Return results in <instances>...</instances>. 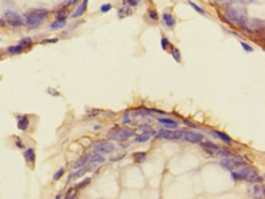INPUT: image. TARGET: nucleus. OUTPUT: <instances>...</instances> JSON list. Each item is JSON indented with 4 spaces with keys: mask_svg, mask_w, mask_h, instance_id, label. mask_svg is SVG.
<instances>
[{
    "mask_svg": "<svg viewBox=\"0 0 265 199\" xmlns=\"http://www.w3.org/2000/svg\"><path fill=\"white\" fill-rule=\"evenodd\" d=\"M231 175H232V179L235 181L236 179H245V181L252 182V183H259L263 181V177L259 176L257 170H254L250 166H247L245 164L241 165L236 170L231 171Z\"/></svg>",
    "mask_w": 265,
    "mask_h": 199,
    "instance_id": "1",
    "label": "nucleus"
},
{
    "mask_svg": "<svg viewBox=\"0 0 265 199\" xmlns=\"http://www.w3.org/2000/svg\"><path fill=\"white\" fill-rule=\"evenodd\" d=\"M48 14L49 12L45 9H34L26 15V24H28L29 28H37L48 17Z\"/></svg>",
    "mask_w": 265,
    "mask_h": 199,
    "instance_id": "2",
    "label": "nucleus"
},
{
    "mask_svg": "<svg viewBox=\"0 0 265 199\" xmlns=\"http://www.w3.org/2000/svg\"><path fill=\"white\" fill-rule=\"evenodd\" d=\"M199 144H201V148L208 154V157H230L231 155L228 150L219 148L216 144L211 142H204V143L199 142Z\"/></svg>",
    "mask_w": 265,
    "mask_h": 199,
    "instance_id": "3",
    "label": "nucleus"
},
{
    "mask_svg": "<svg viewBox=\"0 0 265 199\" xmlns=\"http://www.w3.org/2000/svg\"><path fill=\"white\" fill-rule=\"evenodd\" d=\"M226 19L230 21L231 23H235V24H237V26H240V27H242V28H245V12H241L240 10H237V9H230V10H227L226 11Z\"/></svg>",
    "mask_w": 265,
    "mask_h": 199,
    "instance_id": "4",
    "label": "nucleus"
},
{
    "mask_svg": "<svg viewBox=\"0 0 265 199\" xmlns=\"http://www.w3.org/2000/svg\"><path fill=\"white\" fill-rule=\"evenodd\" d=\"M243 164H245V159L242 157H230V158H226L220 161V165L225 169H227L228 171H233Z\"/></svg>",
    "mask_w": 265,
    "mask_h": 199,
    "instance_id": "5",
    "label": "nucleus"
},
{
    "mask_svg": "<svg viewBox=\"0 0 265 199\" xmlns=\"http://www.w3.org/2000/svg\"><path fill=\"white\" fill-rule=\"evenodd\" d=\"M4 21L12 27H21V26L26 24V21L23 20L19 14H16L14 11H6L4 15Z\"/></svg>",
    "mask_w": 265,
    "mask_h": 199,
    "instance_id": "6",
    "label": "nucleus"
},
{
    "mask_svg": "<svg viewBox=\"0 0 265 199\" xmlns=\"http://www.w3.org/2000/svg\"><path fill=\"white\" fill-rule=\"evenodd\" d=\"M184 130L182 131H177V132H172L171 130H161L159 133H158V137L160 138H165V139H177V138H181L183 136Z\"/></svg>",
    "mask_w": 265,
    "mask_h": 199,
    "instance_id": "7",
    "label": "nucleus"
},
{
    "mask_svg": "<svg viewBox=\"0 0 265 199\" xmlns=\"http://www.w3.org/2000/svg\"><path fill=\"white\" fill-rule=\"evenodd\" d=\"M114 149H115V147H114L113 143H98L95 145V152L99 153V154H102V155L113 153Z\"/></svg>",
    "mask_w": 265,
    "mask_h": 199,
    "instance_id": "8",
    "label": "nucleus"
},
{
    "mask_svg": "<svg viewBox=\"0 0 265 199\" xmlns=\"http://www.w3.org/2000/svg\"><path fill=\"white\" fill-rule=\"evenodd\" d=\"M182 137H183L187 142H189V143H199L201 140L203 139V136H202V135L194 133V132H189V131H184Z\"/></svg>",
    "mask_w": 265,
    "mask_h": 199,
    "instance_id": "9",
    "label": "nucleus"
},
{
    "mask_svg": "<svg viewBox=\"0 0 265 199\" xmlns=\"http://www.w3.org/2000/svg\"><path fill=\"white\" fill-rule=\"evenodd\" d=\"M158 121L163 125V127L165 130H177L179 128V123L176 121L171 119H161V117H158Z\"/></svg>",
    "mask_w": 265,
    "mask_h": 199,
    "instance_id": "10",
    "label": "nucleus"
},
{
    "mask_svg": "<svg viewBox=\"0 0 265 199\" xmlns=\"http://www.w3.org/2000/svg\"><path fill=\"white\" fill-rule=\"evenodd\" d=\"M133 135H135V133H133V131H132V130H128V128H121V130H119V131H117L116 137H117L119 139L126 140V139H128V138H131Z\"/></svg>",
    "mask_w": 265,
    "mask_h": 199,
    "instance_id": "11",
    "label": "nucleus"
},
{
    "mask_svg": "<svg viewBox=\"0 0 265 199\" xmlns=\"http://www.w3.org/2000/svg\"><path fill=\"white\" fill-rule=\"evenodd\" d=\"M163 21H164V23H165V26L169 27V28H172V27H175V24H176L175 17H174L171 14H169V12H164L163 14Z\"/></svg>",
    "mask_w": 265,
    "mask_h": 199,
    "instance_id": "12",
    "label": "nucleus"
},
{
    "mask_svg": "<svg viewBox=\"0 0 265 199\" xmlns=\"http://www.w3.org/2000/svg\"><path fill=\"white\" fill-rule=\"evenodd\" d=\"M92 170H93V167L88 166V164H87V165H84V166L80 167V169H78V171L73 172V174L71 175V179H78V177H81V176H83L84 174H87L88 171H92Z\"/></svg>",
    "mask_w": 265,
    "mask_h": 199,
    "instance_id": "13",
    "label": "nucleus"
},
{
    "mask_svg": "<svg viewBox=\"0 0 265 199\" xmlns=\"http://www.w3.org/2000/svg\"><path fill=\"white\" fill-rule=\"evenodd\" d=\"M17 127L20 128V130H27V127L29 126V121L27 119V116L26 115H20V116H17Z\"/></svg>",
    "mask_w": 265,
    "mask_h": 199,
    "instance_id": "14",
    "label": "nucleus"
},
{
    "mask_svg": "<svg viewBox=\"0 0 265 199\" xmlns=\"http://www.w3.org/2000/svg\"><path fill=\"white\" fill-rule=\"evenodd\" d=\"M88 158H89V162H93V164H103L105 161L104 157H103L102 154H99V153L89 154Z\"/></svg>",
    "mask_w": 265,
    "mask_h": 199,
    "instance_id": "15",
    "label": "nucleus"
},
{
    "mask_svg": "<svg viewBox=\"0 0 265 199\" xmlns=\"http://www.w3.org/2000/svg\"><path fill=\"white\" fill-rule=\"evenodd\" d=\"M24 159L27 160V162H29V164H34V161H36V154H34V150L32 149V148H28L26 152H24Z\"/></svg>",
    "mask_w": 265,
    "mask_h": 199,
    "instance_id": "16",
    "label": "nucleus"
},
{
    "mask_svg": "<svg viewBox=\"0 0 265 199\" xmlns=\"http://www.w3.org/2000/svg\"><path fill=\"white\" fill-rule=\"evenodd\" d=\"M211 133L213 135H215V137H218V138H220L221 140H224L225 143H231V138L227 136V135H225L223 132H220V131H211Z\"/></svg>",
    "mask_w": 265,
    "mask_h": 199,
    "instance_id": "17",
    "label": "nucleus"
},
{
    "mask_svg": "<svg viewBox=\"0 0 265 199\" xmlns=\"http://www.w3.org/2000/svg\"><path fill=\"white\" fill-rule=\"evenodd\" d=\"M66 24V20H56L55 22H53L50 24V29H60V28H64Z\"/></svg>",
    "mask_w": 265,
    "mask_h": 199,
    "instance_id": "18",
    "label": "nucleus"
},
{
    "mask_svg": "<svg viewBox=\"0 0 265 199\" xmlns=\"http://www.w3.org/2000/svg\"><path fill=\"white\" fill-rule=\"evenodd\" d=\"M87 164H89V158H88V155L84 157V158H82V159H80L78 161H76V162L72 165V167H73V169H80V167L87 165Z\"/></svg>",
    "mask_w": 265,
    "mask_h": 199,
    "instance_id": "19",
    "label": "nucleus"
},
{
    "mask_svg": "<svg viewBox=\"0 0 265 199\" xmlns=\"http://www.w3.org/2000/svg\"><path fill=\"white\" fill-rule=\"evenodd\" d=\"M170 53H171V56L175 59L176 62H181V53H180V50L177 49V48H175V46H171V50H170Z\"/></svg>",
    "mask_w": 265,
    "mask_h": 199,
    "instance_id": "20",
    "label": "nucleus"
},
{
    "mask_svg": "<svg viewBox=\"0 0 265 199\" xmlns=\"http://www.w3.org/2000/svg\"><path fill=\"white\" fill-rule=\"evenodd\" d=\"M131 14H132V9H130V7H127V6H123V7H121V9L117 11V15H119L120 19H123L125 16H128V15H131Z\"/></svg>",
    "mask_w": 265,
    "mask_h": 199,
    "instance_id": "21",
    "label": "nucleus"
},
{
    "mask_svg": "<svg viewBox=\"0 0 265 199\" xmlns=\"http://www.w3.org/2000/svg\"><path fill=\"white\" fill-rule=\"evenodd\" d=\"M86 11H87V9H86V7H83L82 5H80V6H78V7H77V9L75 10V12H73V14L71 15V17H72V19H77V17H81V16H83V14H84Z\"/></svg>",
    "mask_w": 265,
    "mask_h": 199,
    "instance_id": "22",
    "label": "nucleus"
},
{
    "mask_svg": "<svg viewBox=\"0 0 265 199\" xmlns=\"http://www.w3.org/2000/svg\"><path fill=\"white\" fill-rule=\"evenodd\" d=\"M253 191H254V196H255L257 198H258L259 196H260V198H263V197H264V186H263V184L254 186Z\"/></svg>",
    "mask_w": 265,
    "mask_h": 199,
    "instance_id": "23",
    "label": "nucleus"
},
{
    "mask_svg": "<svg viewBox=\"0 0 265 199\" xmlns=\"http://www.w3.org/2000/svg\"><path fill=\"white\" fill-rule=\"evenodd\" d=\"M22 48H23V46H21L20 44H19V45H15V46H9V48H7V51H9L10 54H20L21 51H22Z\"/></svg>",
    "mask_w": 265,
    "mask_h": 199,
    "instance_id": "24",
    "label": "nucleus"
},
{
    "mask_svg": "<svg viewBox=\"0 0 265 199\" xmlns=\"http://www.w3.org/2000/svg\"><path fill=\"white\" fill-rule=\"evenodd\" d=\"M148 19L150 21L157 22V21H159V15H158V12L155 10H149L148 11Z\"/></svg>",
    "mask_w": 265,
    "mask_h": 199,
    "instance_id": "25",
    "label": "nucleus"
},
{
    "mask_svg": "<svg viewBox=\"0 0 265 199\" xmlns=\"http://www.w3.org/2000/svg\"><path fill=\"white\" fill-rule=\"evenodd\" d=\"M188 5H189L191 7H193V9H194V10L197 11V12H199L201 15H205V11H204V10L202 9V7H201V6H198V5L196 4V2H193V1L188 0Z\"/></svg>",
    "mask_w": 265,
    "mask_h": 199,
    "instance_id": "26",
    "label": "nucleus"
},
{
    "mask_svg": "<svg viewBox=\"0 0 265 199\" xmlns=\"http://www.w3.org/2000/svg\"><path fill=\"white\" fill-rule=\"evenodd\" d=\"M149 138H150V136H148V135H145V133H142V135H139V136H136L135 140L138 142V143H145V142L149 140Z\"/></svg>",
    "mask_w": 265,
    "mask_h": 199,
    "instance_id": "27",
    "label": "nucleus"
},
{
    "mask_svg": "<svg viewBox=\"0 0 265 199\" xmlns=\"http://www.w3.org/2000/svg\"><path fill=\"white\" fill-rule=\"evenodd\" d=\"M252 26H253V28H255V29L259 28V27L262 28V27L264 26V21L259 20V19H253V20H252Z\"/></svg>",
    "mask_w": 265,
    "mask_h": 199,
    "instance_id": "28",
    "label": "nucleus"
},
{
    "mask_svg": "<svg viewBox=\"0 0 265 199\" xmlns=\"http://www.w3.org/2000/svg\"><path fill=\"white\" fill-rule=\"evenodd\" d=\"M133 158L136 159L137 162H143V161L145 160V158H147V154H145V153H136V154L133 155Z\"/></svg>",
    "mask_w": 265,
    "mask_h": 199,
    "instance_id": "29",
    "label": "nucleus"
},
{
    "mask_svg": "<svg viewBox=\"0 0 265 199\" xmlns=\"http://www.w3.org/2000/svg\"><path fill=\"white\" fill-rule=\"evenodd\" d=\"M66 15H67L66 10H60V11L56 14V19H58V20H66Z\"/></svg>",
    "mask_w": 265,
    "mask_h": 199,
    "instance_id": "30",
    "label": "nucleus"
},
{
    "mask_svg": "<svg viewBox=\"0 0 265 199\" xmlns=\"http://www.w3.org/2000/svg\"><path fill=\"white\" fill-rule=\"evenodd\" d=\"M31 44H32V39H31V38H24V39H22L20 42L21 46H28V45H31Z\"/></svg>",
    "mask_w": 265,
    "mask_h": 199,
    "instance_id": "31",
    "label": "nucleus"
},
{
    "mask_svg": "<svg viewBox=\"0 0 265 199\" xmlns=\"http://www.w3.org/2000/svg\"><path fill=\"white\" fill-rule=\"evenodd\" d=\"M110 9H111V4H104L100 6V12H108V11H110Z\"/></svg>",
    "mask_w": 265,
    "mask_h": 199,
    "instance_id": "32",
    "label": "nucleus"
},
{
    "mask_svg": "<svg viewBox=\"0 0 265 199\" xmlns=\"http://www.w3.org/2000/svg\"><path fill=\"white\" fill-rule=\"evenodd\" d=\"M160 44H161V48H163L164 50H166V49H167V46H169V40H167V38L163 37L161 40H160Z\"/></svg>",
    "mask_w": 265,
    "mask_h": 199,
    "instance_id": "33",
    "label": "nucleus"
},
{
    "mask_svg": "<svg viewBox=\"0 0 265 199\" xmlns=\"http://www.w3.org/2000/svg\"><path fill=\"white\" fill-rule=\"evenodd\" d=\"M64 172H65V169H64V167H61V169H60V170H59V171H58V172L54 175V179L56 181V179H61L62 175H64Z\"/></svg>",
    "mask_w": 265,
    "mask_h": 199,
    "instance_id": "34",
    "label": "nucleus"
},
{
    "mask_svg": "<svg viewBox=\"0 0 265 199\" xmlns=\"http://www.w3.org/2000/svg\"><path fill=\"white\" fill-rule=\"evenodd\" d=\"M91 182V179H86L84 181H82V182H80L78 184H76V188H81V187H84L87 183H89Z\"/></svg>",
    "mask_w": 265,
    "mask_h": 199,
    "instance_id": "35",
    "label": "nucleus"
},
{
    "mask_svg": "<svg viewBox=\"0 0 265 199\" xmlns=\"http://www.w3.org/2000/svg\"><path fill=\"white\" fill-rule=\"evenodd\" d=\"M241 45L243 46V49H245V51H249V53H250V51H253V48H252L250 45H248V44H245V42H241Z\"/></svg>",
    "mask_w": 265,
    "mask_h": 199,
    "instance_id": "36",
    "label": "nucleus"
},
{
    "mask_svg": "<svg viewBox=\"0 0 265 199\" xmlns=\"http://www.w3.org/2000/svg\"><path fill=\"white\" fill-rule=\"evenodd\" d=\"M141 1H142V0H127L126 2H128L131 6H136V5H138Z\"/></svg>",
    "mask_w": 265,
    "mask_h": 199,
    "instance_id": "37",
    "label": "nucleus"
},
{
    "mask_svg": "<svg viewBox=\"0 0 265 199\" xmlns=\"http://www.w3.org/2000/svg\"><path fill=\"white\" fill-rule=\"evenodd\" d=\"M16 145H17L19 148H23V147H24V145H23V143H22V142H21V140L19 139V138L16 139Z\"/></svg>",
    "mask_w": 265,
    "mask_h": 199,
    "instance_id": "38",
    "label": "nucleus"
},
{
    "mask_svg": "<svg viewBox=\"0 0 265 199\" xmlns=\"http://www.w3.org/2000/svg\"><path fill=\"white\" fill-rule=\"evenodd\" d=\"M123 122H125V123H127V122H130V117H128V115H127V114H126V115L123 116Z\"/></svg>",
    "mask_w": 265,
    "mask_h": 199,
    "instance_id": "39",
    "label": "nucleus"
},
{
    "mask_svg": "<svg viewBox=\"0 0 265 199\" xmlns=\"http://www.w3.org/2000/svg\"><path fill=\"white\" fill-rule=\"evenodd\" d=\"M58 42V39H48V40H45L44 43H56Z\"/></svg>",
    "mask_w": 265,
    "mask_h": 199,
    "instance_id": "40",
    "label": "nucleus"
},
{
    "mask_svg": "<svg viewBox=\"0 0 265 199\" xmlns=\"http://www.w3.org/2000/svg\"><path fill=\"white\" fill-rule=\"evenodd\" d=\"M219 2H231L232 0H218Z\"/></svg>",
    "mask_w": 265,
    "mask_h": 199,
    "instance_id": "41",
    "label": "nucleus"
},
{
    "mask_svg": "<svg viewBox=\"0 0 265 199\" xmlns=\"http://www.w3.org/2000/svg\"><path fill=\"white\" fill-rule=\"evenodd\" d=\"M1 26H4V21L0 19V27H1Z\"/></svg>",
    "mask_w": 265,
    "mask_h": 199,
    "instance_id": "42",
    "label": "nucleus"
},
{
    "mask_svg": "<svg viewBox=\"0 0 265 199\" xmlns=\"http://www.w3.org/2000/svg\"><path fill=\"white\" fill-rule=\"evenodd\" d=\"M77 1H78V0H72V1H71V2H73V4H76V2H77Z\"/></svg>",
    "mask_w": 265,
    "mask_h": 199,
    "instance_id": "43",
    "label": "nucleus"
},
{
    "mask_svg": "<svg viewBox=\"0 0 265 199\" xmlns=\"http://www.w3.org/2000/svg\"><path fill=\"white\" fill-rule=\"evenodd\" d=\"M125 1H127V0H125Z\"/></svg>",
    "mask_w": 265,
    "mask_h": 199,
    "instance_id": "44",
    "label": "nucleus"
}]
</instances>
